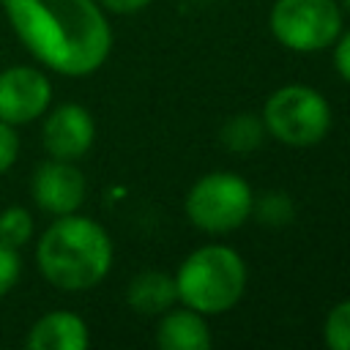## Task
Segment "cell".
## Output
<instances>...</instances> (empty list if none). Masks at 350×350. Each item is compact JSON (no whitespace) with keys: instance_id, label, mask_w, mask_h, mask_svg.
Returning <instances> with one entry per match:
<instances>
[{"instance_id":"cell-1","label":"cell","mask_w":350,"mask_h":350,"mask_svg":"<svg viewBox=\"0 0 350 350\" xmlns=\"http://www.w3.org/2000/svg\"><path fill=\"white\" fill-rule=\"evenodd\" d=\"M22 46L63 77L96 74L112 52V27L96 0H0Z\"/></svg>"},{"instance_id":"cell-2","label":"cell","mask_w":350,"mask_h":350,"mask_svg":"<svg viewBox=\"0 0 350 350\" xmlns=\"http://www.w3.org/2000/svg\"><path fill=\"white\" fill-rule=\"evenodd\" d=\"M115 246L109 232L90 216L66 213L41 232L36 262L41 276L66 293H85L101 284L112 268Z\"/></svg>"},{"instance_id":"cell-3","label":"cell","mask_w":350,"mask_h":350,"mask_svg":"<svg viewBox=\"0 0 350 350\" xmlns=\"http://www.w3.org/2000/svg\"><path fill=\"white\" fill-rule=\"evenodd\" d=\"M178 301L200 314H224L246 293V262L224 243H205L178 265Z\"/></svg>"},{"instance_id":"cell-4","label":"cell","mask_w":350,"mask_h":350,"mask_svg":"<svg viewBox=\"0 0 350 350\" xmlns=\"http://www.w3.org/2000/svg\"><path fill=\"white\" fill-rule=\"evenodd\" d=\"M328 98L301 82L276 88L262 107V126L276 142L290 148H309L331 131Z\"/></svg>"},{"instance_id":"cell-5","label":"cell","mask_w":350,"mask_h":350,"mask_svg":"<svg viewBox=\"0 0 350 350\" xmlns=\"http://www.w3.org/2000/svg\"><path fill=\"white\" fill-rule=\"evenodd\" d=\"M252 200L254 191L241 175L216 170L191 183L183 200V211L197 230L208 235H224L249 221Z\"/></svg>"},{"instance_id":"cell-6","label":"cell","mask_w":350,"mask_h":350,"mask_svg":"<svg viewBox=\"0 0 350 350\" xmlns=\"http://www.w3.org/2000/svg\"><path fill=\"white\" fill-rule=\"evenodd\" d=\"M268 27L284 49L312 55L328 49L342 33V5L336 0H273Z\"/></svg>"},{"instance_id":"cell-7","label":"cell","mask_w":350,"mask_h":350,"mask_svg":"<svg viewBox=\"0 0 350 350\" xmlns=\"http://www.w3.org/2000/svg\"><path fill=\"white\" fill-rule=\"evenodd\" d=\"M52 107V82L36 66H8L0 71V120L25 126Z\"/></svg>"},{"instance_id":"cell-8","label":"cell","mask_w":350,"mask_h":350,"mask_svg":"<svg viewBox=\"0 0 350 350\" xmlns=\"http://www.w3.org/2000/svg\"><path fill=\"white\" fill-rule=\"evenodd\" d=\"M44 115L46 118L41 126V142L49 159L79 161L93 148L96 120L82 104L66 101V104H57L55 109H46Z\"/></svg>"},{"instance_id":"cell-9","label":"cell","mask_w":350,"mask_h":350,"mask_svg":"<svg viewBox=\"0 0 350 350\" xmlns=\"http://www.w3.org/2000/svg\"><path fill=\"white\" fill-rule=\"evenodd\" d=\"M30 194H33V202L44 213L66 216V213L79 211L88 194V183L74 161L49 159L36 167V175L30 180Z\"/></svg>"},{"instance_id":"cell-10","label":"cell","mask_w":350,"mask_h":350,"mask_svg":"<svg viewBox=\"0 0 350 350\" xmlns=\"http://www.w3.org/2000/svg\"><path fill=\"white\" fill-rule=\"evenodd\" d=\"M90 345L88 323L77 312L55 309L41 314L25 336L27 350H85Z\"/></svg>"},{"instance_id":"cell-11","label":"cell","mask_w":350,"mask_h":350,"mask_svg":"<svg viewBox=\"0 0 350 350\" xmlns=\"http://www.w3.org/2000/svg\"><path fill=\"white\" fill-rule=\"evenodd\" d=\"M156 345L161 350H208L213 336L205 314L189 306H170L156 325Z\"/></svg>"},{"instance_id":"cell-12","label":"cell","mask_w":350,"mask_h":350,"mask_svg":"<svg viewBox=\"0 0 350 350\" xmlns=\"http://www.w3.org/2000/svg\"><path fill=\"white\" fill-rule=\"evenodd\" d=\"M178 290L175 279L164 271H142L137 273L126 287V304L137 314H164L170 306H175Z\"/></svg>"},{"instance_id":"cell-13","label":"cell","mask_w":350,"mask_h":350,"mask_svg":"<svg viewBox=\"0 0 350 350\" xmlns=\"http://www.w3.org/2000/svg\"><path fill=\"white\" fill-rule=\"evenodd\" d=\"M265 139V126H262V118L257 115H249V112H241V115H232L230 120H224V126L219 129V142L230 150V153H254Z\"/></svg>"},{"instance_id":"cell-14","label":"cell","mask_w":350,"mask_h":350,"mask_svg":"<svg viewBox=\"0 0 350 350\" xmlns=\"http://www.w3.org/2000/svg\"><path fill=\"white\" fill-rule=\"evenodd\" d=\"M252 216L265 227H287L295 219V202L287 191L268 189L252 200Z\"/></svg>"},{"instance_id":"cell-15","label":"cell","mask_w":350,"mask_h":350,"mask_svg":"<svg viewBox=\"0 0 350 350\" xmlns=\"http://www.w3.org/2000/svg\"><path fill=\"white\" fill-rule=\"evenodd\" d=\"M33 213L22 205H11L0 213V241L14 249H22L33 238Z\"/></svg>"},{"instance_id":"cell-16","label":"cell","mask_w":350,"mask_h":350,"mask_svg":"<svg viewBox=\"0 0 350 350\" xmlns=\"http://www.w3.org/2000/svg\"><path fill=\"white\" fill-rule=\"evenodd\" d=\"M323 342L331 350H350V298L331 306L323 323Z\"/></svg>"},{"instance_id":"cell-17","label":"cell","mask_w":350,"mask_h":350,"mask_svg":"<svg viewBox=\"0 0 350 350\" xmlns=\"http://www.w3.org/2000/svg\"><path fill=\"white\" fill-rule=\"evenodd\" d=\"M19 276H22L19 249H14V246L0 241V298L11 293V287L19 282Z\"/></svg>"},{"instance_id":"cell-18","label":"cell","mask_w":350,"mask_h":350,"mask_svg":"<svg viewBox=\"0 0 350 350\" xmlns=\"http://www.w3.org/2000/svg\"><path fill=\"white\" fill-rule=\"evenodd\" d=\"M19 159V134L16 126L0 120V175L8 172Z\"/></svg>"},{"instance_id":"cell-19","label":"cell","mask_w":350,"mask_h":350,"mask_svg":"<svg viewBox=\"0 0 350 350\" xmlns=\"http://www.w3.org/2000/svg\"><path fill=\"white\" fill-rule=\"evenodd\" d=\"M331 46H334V68L350 85V30L339 33Z\"/></svg>"},{"instance_id":"cell-20","label":"cell","mask_w":350,"mask_h":350,"mask_svg":"<svg viewBox=\"0 0 350 350\" xmlns=\"http://www.w3.org/2000/svg\"><path fill=\"white\" fill-rule=\"evenodd\" d=\"M96 3L112 14H137V11L148 8L153 0H96Z\"/></svg>"},{"instance_id":"cell-21","label":"cell","mask_w":350,"mask_h":350,"mask_svg":"<svg viewBox=\"0 0 350 350\" xmlns=\"http://www.w3.org/2000/svg\"><path fill=\"white\" fill-rule=\"evenodd\" d=\"M342 8H345V11L350 14V0H342Z\"/></svg>"}]
</instances>
